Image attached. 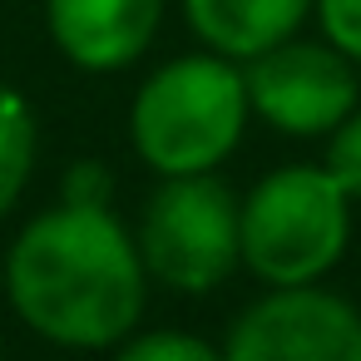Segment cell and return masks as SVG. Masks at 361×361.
Instances as JSON below:
<instances>
[{
    "instance_id": "cell-1",
    "label": "cell",
    "mask_w": 361,
    "mask_h": 361,
    "mask_svg": "<svg viewBox=\"0 0 361 361\" xmlns=\"http://www.w3.org/2000/svg\"><path fill=\"white\" fill-rule=\"evenodd\" d=\"M6 297L35 336L65 351H109L144 322L149 267L109 208L60 198L16 233Z\"/></svg>"
},
{
    "instance_id": "cell-2",
    "label": "cell",
    "mask_w": 361,
    "mask_h": 361,
    "mask_svg": "<svg viewBox=\"0 0 361 361\" xmlns=\"http://www.w3.org/2000/svg\"><path fill=\"white\" fill-rule=\"evenodd\" d=\"M247 80L228 55H178L164 60L129 104V144L159 173H213L243 144L247 129Z\"/></svg>"
},
{
    "instance_id": "cell-3",
    "label": "cell",
    "mask_w": 361,
    "mask_h": 361,
    "mask_svg": "<svg viewBox=\"0 0 361 361\" xmlns=\"http://www.w3.org/2000/svg\"><path fill=\"white\" fill-rule=\"evenodd\" d=\"M351 243V193L326 164H282L243 198V267L267 287L322 282Z\"/></svg>"
},
{
    "instance_id": "cell-4",
    "label": "cell",
    "mask_w": 361,
    "mask_h": 361,
    "mask_svg": "<svg viewBox=\"0 0 361 361\" xmlns=\"http://www.w3.org/2000/svg\"><path fill=\"white\" fill-rule=\"evenodd\" d=\"M134 243L149 282L203 297L243 267V198L218 173L159 178L139 213Z\"/></svg>"
},
{
    "instance_id": "cell-5",
    "label": "cell",
    "mask_w": 361,
    "mask_h": 361,
    "mask_svg": "<svg viewBox=\"0 0 361 361\" xmlns=\"http://www.w3.org/2000/svg\"><path fill=\"white\" fill-rule=\"evenodd\" d=\"M252 114L287 139H326L361 99L356 60L326 40H282L243 65Z\"/></svg>"
},
{
    "instance_id": "cell-6",
    "label": "cell",
    "mask_w": 361,
    "mask_h": 361,
    "mask_svg": "<svg viewBox=\"0 0 361 361\" xmlns=\"http://www.w3.org/2000/svg\"><path fill=\"white\" fill-rule=\"evenodd\" d=\"M223 361H361V312L317 282L267 287L228 326Z\"/></svg>"
},
{
    "instance_id": "cell-7",
    "label": "cell",
    "mask_w": 361,
    "mask_h": 361,
    "mask_svg": "<svg viewBox=\"0 0 361 361\" xmlns=\"http://www.w3.org/2000/svg\"><path fill=\"white\" fill-rule=\"evenodd\" d=\"M164 25V0H45L55 50L85 75H114L144 60Z\"/></svg>"
},
{
    "instance_id": "cell-8",
    "label": "cell",
    "mask_w": 361,
    "mask_h": 361,
    "mask_svg": "<svg viewBox=\"0 0 361 361\" xmlns=\"http://www.w3.org/2000/svg\"><path fill=\"white\" fill-rule=\"evenodd\" d=\"M307 16H317V0H183V20L198 45L238 65L292 40Z\"/></svg>"
},
{
    "instance_id": "cell-9",
    "label": "cell",
    "mask_w": 361,
    "mask_h": 361,
    "mask_svg": "<svg viewBox=\"0 0 361 361\" xmlns=\"http://www.w3.org/2000/svg\"><path fill=\"white\" fill-rule=\"evenodd\" d=\"M35 154H40L35 114L16 85L0 80V218H11L16 203L25 198L30 173H35Z\"/></svg>"
},
{
    "instance_id": "cell-10",
    "label": "cell",
    "mask_w": 361,
    "mask_h": 361,
    "mask_svg": "<svg viewBox=\"0 0 361 361\" xmlns=\"http://www.w3.org/2000/svg\"><path fill=\"white\" fill-rule=\"evenodd\" d=\"M114 361H223V346L178 331V326H149V331H129L114 346Z\"/></svg>"
},
{
    "instance_id": "cell-11",
    "label": "cell",
    "mask_w": 361,
    "mask_h": 361,
    "mask_svg": "<svg viewBox=\"0 0 361 361\" xmlns=\"http://www.w3.org/2000/svg\"><path fill=\"white\" fill-rule=\"evenodd\" d=\"M326 173L351 193V203H361V104L326 134Z\"/></svg>"
},
{
    "instance_id": "cell-12",
    "label": "cell",
    "mask_w": 361,
    "mask_h": 361,
    "mask_svg": "<svg viewBox=\"0 0 361 361\" xmlns=\"http://www.w3.org/2000/svg\"><path fill=\"white\" fill-rule=\"evenodd\" d=\"M317 25L326 45L361 65V0H317Z\"/></svg>"
},
{
    "instance_id": "cell-13",
    "label": "cell",
    "mask_w": 361,
    "mask_h": 361,
    "mask_svg": "<svg viewBox=\"0 0 361 361\" xmlns=\"http://www.w3.org/2000/svg\"><path fill=\"white\" fill-rule=\"evenodd\" d=\"M60 198L65 203H85V208H109L114 198V173L99 164V159H80L65 169L60 178Z\"/></svg>"
},
{
    "instance_id": "cell-14",
    "label": "cell",
    "mask_w": 361,
    "mask_h": 361,
    "mask_svg": "<svg viewBox=\"0 0 361 361\" xmlns=\"http://www.w3.org/2000/svg\"><path fill=\"white\" fill-rule=\"evenodd\" d=\"M50 361H75V356H50Z\"/></svg>"
},
{
    "instance_id": "cell-15",
    "label": "cell",
    "mask_w": 361,
    "mask_h": 361,
    "mask_svg": "<svg viewBox=\"0 0 361 361\" xmlns=\"http://www.w3.org/2000/svg\"><path fill=\"white\" fill-rule=\"evenodd\" d=\"M0 361H6V346H0Z\"/></svg>"
}]
</instances>
